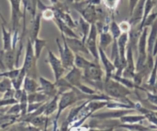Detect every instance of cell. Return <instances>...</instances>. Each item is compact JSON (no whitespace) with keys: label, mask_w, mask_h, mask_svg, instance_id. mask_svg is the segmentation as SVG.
I'll use <instances>...</instances> for the list:
<instances>
[{"label":"cell","mask_w":157,"mask_h":131,"mask_svg":"<svg viewBox=\"0 0 157 131\" xmlns=\"http://www.w3.org/2000/svg\"><path fill=\"white\" fill-rule=\"evenodd\" d=\"M105 108L109 110H121V109H134L131 105L119 100H109ZM136 110V109H135Z\"/></svg>","instance_id":"27"},{"label":"cell","mask_w":157,"mask_h":131,"mask_svg":"<svg viewBox=\"0 0 157 131\" xmlns=\"http://www.w3.org/2000/svg\"><path fill=\"white\" fill-rule=\"evenodd\" d=\"M156 73H157V58H156V60H155V65L153 66V68H152V72H151L150 77H149V81H148V84H149V86L153 87L154 84H155V81H156V79H157Z\"/></svg>","instance_id":"37"},{"label":"cell","mask_w":157,"mask_h":131,"mask_svg":"<svg viewBox=\"0 0 157 131\" xmlns=\"http://www.w3.org/2000/svg\"><path fill=\"white\" fill-rule=\"evenodd\" d=\"M136 110L135 109H121V110H109L106 112L94 113L92 114L90 118L99 119V120H116L121 118L123 116L129 114H132Z\"/></svg>","instance_id":"7"},{"label":"cell","mask_w":157,"mask_h":131,"mask_svg":"<svg viewBox=\"0 0 157 131\" xmlns=\"http://www.w3.org/2000/svg\"><path fill=\"white\" fill-rule=\"evenodd\" d=\"M118 127L125 128L128 130L131 131H143V130H149V127L143 126L140 123H120L119 124Z\"/></svg>","instance_id":"31"},{"label":"cell","mask_w":157,"mask_h":131,"mask_svg":"<svg viewBox=\"0 0 157 131\" xmlns=\"http://www.w3.org/2000/svg\"><path fill=\"white\" fill-rule=\"evenodd\" d=\"M119 26H120V29H121V32L122 33H129V31L131 30V29H132V25H131V23L129 22V21H123V22H120V24H119Z\"/></svg>","instance_id":"39"},{"label":"cell","mask_w":157,"mask_h":131,"mask_svg":"<svg viewBox=\"0 0 157 131\" xmlns=\"http://www.w3.org/2000/svg\"><path fill=\"white\" fill-rule=\"evenodd\" d=\"M103 5L109 10L110 12H114V10L117 8L118 5L121 0H102Z\"/></svg>","instance_id":"36"},{"label":"cell","mask_w":157,"mask_h":131,"mask_svg":"<svg viewBox=\"0 0 157 131\" xmlns=\"http://www.w3.org/2000/svg\"><path fill=\"white\" fill-rule=\"evenodd\" d=\"M49 100H50V99H49L45 93H43V92L41 91H36L34 92V93H29L28 94L29 103L45 102Z\"/></svg>","instance_id":"24"},{"label":"cell","mask_w":157,"mask_h":131,"mask_svg":"<svg viewBox=\"0 0 157 131\" xmlns=\"http://www.w3.org/2000/svg\"><path fill=\"white\" fill-rule=\"evenodd\" d=\"M93 63L92 61L86 60L79 53H75V60H74V66L80 70H84L86 67L90 66Z\"/></svg>","instance_id":"28"},{"label":"cell","mask_w":157,"mask_h":131,"mask_svg":"<svg viewBox=\"0 0 157 131\" xmlns=\"http://www.w3.org/2000/svg\"><path fill=\"white\" fill-rule=\"evenodd\" d=\"M59 94L58 93L53 98L49 100L47 105H46V110H45L43 115L46 117H49L51 115L54 114L55 112H57L59 107Z\"/></svg>","instance_id":"19"},{"label":"cell","mask_w":157,"mask_h":131,"mask_svg":"<svg viewBox=\"0 0 157 131\" xmlns=\"http://www.w3.org/2000/svg\"><path fill=\"white\" fill-rule=\"evenodd\" d=\"M146 94H147V100L149 103H152L154 105L157 106V94L156 93H151L149 92L146 91Z\"/></svg>","instance_id":"40"},{"label":"cell","mask_w":157,"mask_h":131,"mask_svg":"<svg viewBox=\"0 0 157 131\" xmlns=\"http://www.w3.org/2000/svg\"><path fill=\"white\" fill-rule=\"evenodd\" d=\"M25 76H26V73H25V69L22 67H21L20 73H19V74L18 75L17 77L12 79L13 87L15 89V90H19V89L22 88V85H23L24 79H25Z\"/></svg>","instance_id":"29"},{"label":"cell","mask_w":157,"mask_h":131,"mask_svg":"<svg viewBox=\"0 0 157 131\" xmlns=\"http://www.w3.org/2000/svg\"><path fill=\"white\" fill-rule=\"evenodd\" d=\"M98 35H99V33H98L96 24H91V28H90L89 35L85 42V44L90 53L92 54L94 58L95 61L99 63V46L97 45Z\"/></svg>","instance_id":"6"},{"label":"cell","mask_w":157,"mask_h":131,"mask_svg":"<svg viewBox=\"0 0 157 131\" xmlns=\"http://www.w3.org/2000/svg\"><path fill=\"white\" fill-rule=\"evenodd\" d=\"M140 0H129V15H132L134 9L136 6L137 3L139 2Z\"/></svg>","instance_id":"42"},{"label":"cell","mask_w":157,"mask_h":131,"mask_svg":"<svg viewBox=\"0 0 157 131\" xmlns=\"http://www.w3.org/2000/svg\"><path fill=\"white\" fill-rule=\"evenodd\" d=\"M11 88H13L11 79L6 77H3L2 80L0 81V93H6L7 90Z\"/></svg>","instance_id":"35"},{"label":"cell","mask_w":157,"mask_h":131,"mask_svg":"<svg viewBox=\"0 0 157 131\" xmlns=\"http://www.w3.org/2000/svg\"><path fill=\"white\" fill-rule=\"evenodd\" d=\"M104 73L99 63L94 61L82 70V79L91 86H94L99 92L103 93Z\"/></svg>","instance_id":"2"},{"label":"cell","mask_w":157,"mask_h":131,"mask_svg":"<svg viewBox=\"0 0 157 131\" xmlns=\"http://www.w3.org/2000/svg\"><path fill=\"white\" fill-rule=\"evenodd\" d=\"M54 22H56V25L59 28V31L61 32V34H63L66 37H71V38H79L78 35L75 33L73 29L69 27L66 24H65L61 19L59 18L55 17L53 19Z\"/></svg>","instance_id":"16"},{"label":"cell","mask_w":157,"mask_h":131,"mask_svg":"<svg viewBox=\"0 0 157 131\" xmlns=\"http://www.w3.org/2000/svg\"><path fill=\"white\" fill-rule=\"evenodd\" d=\"M99 47H100L101 49H103L104 51L106 50V49L108 48V46H109L111 43H113V38L112 37L111 33L109 32H107V33H101L99 34Z\"/></svg>","instance_id":"23"},{"label":"cell","mask_w":157,"mask_h":131,"mask_svg":"<svg viewBox=\"0 0 157 131\" xmlns=\"http://www.w3.org/2000/svg\"><path fill=\"white\" fill-rule=\"evenodd\" d=\"M62 39L63 41V45L60 44L59 40L56 39V43L58 46L59 52L60 54V60L63 63V67L66 70H69L74 67V60H75V53L69 47L66 40V37L61 34Z\"/></svg>","instance_id":"4"},{"label":"cell","mask_w":157,"mask_h":131,"mask_svg":"<svg viewBox=\"0 0 157 131\" xmlns=\"http://www.w3.org/2000/svg\"><path fill=\"white\" fill-rule=\"evenodd\" d=\"M39 88V83L36 81V79L31 77V76H26L24 79L22 89L26 92L27 93H32L34 92L38 91Z\"/></svg>","instance_id":"18"},{"label":"cell","mask_w":157,"mask_h":131,"mask_svg":"<svg viewBox=\"0 0 157 131\" xmlns=\"http://www.w3.org/2000/svg\"><path fill=\"white\" fill-rule=\"evenodd\" d=\"M39 88L38 91L43 92L50 100L52 98H53L56 95L59 93L58 87H57L56 83H52L49 79H46L43 76H40L39 78Z\"/></svg>","instance_id":"9"},{"label":"cell","mask_w":157,"mask_h":131,"mask_svg":"<svg viewBox=\"0 0 157 131\" xmlns=\"http://www.w3.org/2000/svg\"><path fill=\"white\" fill-rule=\"evenodd\" d=\"M129 43V33H123L120 37L117 39V45L119 52H120V59L122 63L126 65V48Z\"/></svg>","instance_id":"15"},{"label":"cell","mask_w":157,"mask_h":131,"mask_svg":"<svg viewBox=\"0 0 157 131\" xmlns=\"http://www.w3.org/2000/svg\"><path fill=\"white\" fill-rule=\"evenodd\" d=\"M0 16H1V18H2V21H3V22H4V24H6V22L5 19H4V18H3V16H2V13H1V12H0Z\"/></svg>","instance_id":"44"},{"label":"cell","mask_w":157,"mask_h":131,"mask_svg":"<svg viewBox=\"0 0 157 131\" xmlns=\"http://www.w3.org/2000/svg\"><path fill=\"white\" fill-rule=\"evenodd\" d=\"M41 14L42 18L46 21L53 20L55 18V12H54L52 7H47L41 12Z\"/></svg>","instance_id":"34"},{"label":"cell","mask_w":157,"mask_h":131,"mask_svg":"<svg viewBox=\"0 0 157 131\" xmlns=\"http://www.w3.org/2000/svg\"><path fill=\"white\" fill-rule=\"evenodd\" d=\"M46 63H47L50 66L53 72L55 83L58 82L62 77H63V75L66 73V70L63 67L60 58H58L49 48H48V56L46 60Z\"/></svg>","instance_id":"5"},{"label":"cell","mask_w":157,"mask_h":131,"mask_svg":"<svg viewBox=\"0 0 157 131\" xmlns=\"http://www.w3.org/2000/svg\"><path fill=\"white\" fill-rule=\"evenodd\" d=\"M66 43L69 47L73 51L74 53H82L89 55L88 49L86 46L85 43L80 38H71V37H66Z\"/></svg>","instance_id":"12"},{"label":"cell","mask_w":157,"mask_h":131,"mask_svg":"<svg viewBox=\"0 0 157 131\" xmlns=\"http://www.w3.org/2000/svg\"><path fill=\"white\" fill-rule=\"evenodd\" d=\"M11 4L12 9V30L13 32L19 31V22L21 18L24 16V14L21 12V1L22 0H9Z\"/></svg>","instance_id":"8"},{"label":"cell","mask_w":157,"mask_h":131,"mask_svg":"<svg viewBox=\"0 0 157 131\" xmlns=\"http://www.w3.org/2000/svg\"><path fill=\"white\" fill-rule=\"evenodd\" d=\"M2 42H3V49L4 51L10 50L13 49V35H12V30L10 31L6 29L5 24L2 25Z\"/></svg>","instance_id":"21"},{"label":"cell","mask_w":157,"mask_h":131,"mask_svg":"<svg viewBox=\"0 0 157 131\" xmlns=\"http://www.w3.org/2000/svg\"><path fill=\"white\" fill-rule=\"evenodd\" d=\"M19 105L21 107V114L19 117H25L27 114V109H28L29 105V100H28V93L23 90L22 92V95L21 96L20 100L19 101Z\"/></svg>","instance_id":"30"},{"label":"cell","mask_w":157,"mask_h":131,"mask_svg":"<svg viewBox=\"0 0 157 131\" xmlns=\"http://www.w3.org/2000/svg\"><path fill=\"white\" fill-rule=\"evenodd\" d=\"M132 90L127 88L120 82L113 79V78L109 79L108 81L104 82V94L111 97L114 100H119V101L128 103L131 105L134 109H136V103L132 102L128 98V96L132 93Z\"/></svg>","instance_id":"1"},{"label":"cell","mask_w":157,"mask_h":131,"mask_svg":"<svg viewBox=\"0 0 157 131\" xmlns=\"http://www.w3.org/2000/svg\"><path fill=\"white\" fill-rule=\"evenodd\" d=\"M109 33H111L112 37H113V40H117V39L122 34L121 29L119 26V24L116 23V21H114L113 19H112L109 24Z\"/></svg>","instance_id":"32"},{"label":"cell","mask_w":157,"mask_h":131,"mask_svg":"<svg viewBox=\"0 0 157 131\" xmlns=\"http://www.w3.org/2000/svg\"><path fill=\"white\" fill-rule=\"evenodd\" d=\"M77 23V28L78 29L80 30L81 35H82V40L85 43L87 37L89 35V33H90V28H91V24L89 22H87L86 20L83 19V18L81 16L78 19V22H76Z\"/></svg>","instance_id":"22"},{"label":"cell","mask_w":157,"mask_h":131,"mask_svg":"<svg viewBox=\"0 0 157 131\" xmlns=\"http://www.w3.org/2000/svg\"><path fill=\"white\" fill-rule=\"evenodd\" d=\"M99 61L101 62L102 65L103 66L104 70H105V79L104 82L108 81L111 79L112 76L114 74L116 71V67L113 64V61L107 56L105 54V51L99 47Z\"/></svg>","instance_id":"10"},{"label":"cell","mask_w":157,"mask_h":131,"mask_svg":"<svg viewBox=\"0 0 157 131\" xmlns=\"http://www.w3.org/2000/svg\"><path fill=\"white\" fill-rule=\"evenodd\" d=\"M6 114L14 116H20L21 114V107L19 103H15L13 105L11 108L6 112Z\"/></svg>","instance_id":"38"},{"label":"cell","mask_w":157,"mask_h":131,"mask_svg":"<svg viewBox=\"0 0 157 131\" xmlns=\"http://www.w3.org/2000/svg\"><path fill=\"white\" fill-rule=\"evenodd\" d=\"M136 73V66L134 63V57H133V51L132 47L128 43L127 48H126V67L123 72L122 76L124 77L132 79Z\"/></svg>","instance_id":"11"},{"label":"cell","mask_w":157,"mask_h":131,"mask_svg":"<svg viewBox=\"0 0 157 131\" xmlns=\"http://www.w3.org/2000/svg\"><path fill=\"white\" fill-rule=\"evenodd\" d=\"M20 70H21V68H15L11 70H6V71L0 73V76H2V77L9 78V79H10L12 80V79L17 77L18 75H19V73H20Z\"/></svg>","instance_id":"33"},{"label":"cell","mask_w":157,"mask_h":131,"mask_svg":"<svg viewBox=\"0 0 157 131\" xmlns=\"http://www.w3.org/2000/svg\"><path fill=\"white\" fill-rule=\"evenodd\" d=\"M65 79L74 87H77L82 83V70L77 68L74 66L71 70H69V73L64 76Z\"/></svg>","instance_id":"13"},{"label":"cell","mask_w":157,"mask_h":131,"mask_svg":"<svg viewBox=\"0 0 157 131\" xmlns=\"http://www.w3.org/2000/svg\"><path fill=\"white\" fill-rule=\"evenodd\" d=\"M41 19L42 14L41 13H38V14L36 15L34 19H33V24H32L29 36V38L31 40L32 42H33L36 38H38L39 30L41 28Z\"/></svg>","instance_id":"17"},{"label":"cell","mask_w":157,"mask_h":131,"mask_svg":"<svg viewBox=\"0 0 157 131\" xmlns=\"http://www.w3.org/2000/svg\"><path fill=\"white\" fill-rule=\"evenodd\" d=\"M37 60L35 56L34 49H33V42L28 37L25 47V53L24 63L22 67L25 69L26 76L36 79L37 78Z\"/></svg>","instance_id":"3"},{"label":"cell","mask_w":157,"mask_h":131,"mask_svg":"<svg viewBox=\"0 0 157 131\" xmlns=\"http://www.w3.org/2000/svg\"><path fill=\"white\" fill-rule=\"evenodd\" d=\"M145 2H146V0H140L134 9L132 15L130 16V19L129 20L132 26L140 24V22H141L143 16Z\"/></svg>","instance_id":"14"},{"label":"cell","mask_w":157,"mask_h":131,"mask_svg":"<svg viewBox=\"0 0 157 131\" xmlns=\"http://www.w3.org/2000/svg\"><path fill=\"white\" fill-rule=\"evenodd\" d=\"M15 91H16V90H15L14 88H11L10 89V90H7L6 93H4V95H3V97L2 98V99H12V98H14V95H15Z\"/></svg>","instance_id":"41"},{"label":"cell","mask_w":157,"mask_h":131,"mask_svg":"<svg viewBox=\"0 0 157 131\" xmlns=\"http://www.w3.org/2000/svg\"><path fill=\"white\" fill-rule=\"evenodd\" d=\"M49 1H50L52 5H56V4H57L59 2L58 0H49Z\"/></svg>","instance_id":"43"},{"label":"cell","mask_w":157,"mask_h":131,"mask_svg":"<svg viewBox=\"0 0 157 131\" xmlns=\"http://www.w3.org/2000/svg\"><path fill=\"white\" fill-rule=\"evenodd\" d=\"M46 43H47V40H43V39H39V37L36 38L33 42L35 56H36V57L38 60L40 57V55H41L43 49L46 46Z\"/></svg>","instance_id":"25"},{"label":"cell","mask_w":157,"mask_h":131,"mask_svg":"<svg viewBox=\"0 0 157 131\" xmlns=\"http://www.w3.org/2000/svg\"><path fill=\"white\" fill-rule=\"evenodd\" d=\"M157 38V22L152 24V29L149 33V38L147 40V53L149 56H152V52H153V47L155 42Z\"/></svg>","instance_id":"20"},{"label":"cell","mask_w":157,"mask_h":131,"mask_svg":"<svg viewBox=\"0 0 157 131\" xmlns=\"http://www.w3.org/2000/svg\"><path fill=\"white\" fill-rule=\"evenodd\" d=\"M146 119L145 116L143 114L140 115H132V114H126L123 116L121 118H120L121 123H140L142 120Z\"/></svg>","instance_id":"26"}]
</instances>
